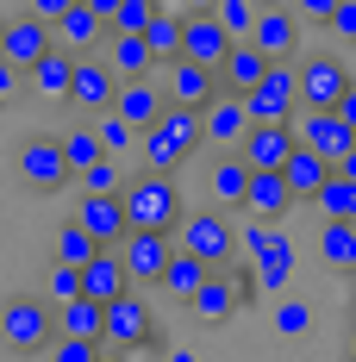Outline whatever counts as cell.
<instances>
[{
  "label": "cell",
  "mask_w": 356,
  "mask_h": 362,
  "mask_svg": "<svg viewBox=\"0 0 356 362\" xmlns=\"http://www.w3.org/2000/svg\"><path fill=\"white\" fill-rule=\"evenodd\" d=\"M69 75H75V50L69 44H50L32 69H25V81H32L38 100H69Z\"/></svg>",
  "instance_id": "obj_18"
},
{
  "label": "cell",
  "mask_w": 356,
  "mask_h": 362,
  "mask_svg": "<svg viewBox=\"0 0 356 362\" xmlns=\"http://www.w3.org/2000/svg\"><path fill=\"white\" fill-rule=\"evenodd\" d=\"M200 150H207V125H200L194 107H176V100L138 132V163L144 169H169V175H176L181 163L200 156Z\"/></svg>",
  "instance_id": "obj_1"
},
{
  "label": "cell",
  "mask_w": 356,
  "mask_h": 362,
  "mask_svg": "<svg viewBox=\"0 0 356 362\" xmlns=\"http://www.w3.org/2000/svg\"><path fill=\"white\" fill-rule=\"evenodd\" d=\"M331 169H338V175H344V181H356V144L344 150V156H338V163H331Z\"/></svg>",
  "instance_id": "obj_48"
},
{
  "label": "cell",
  "mask_w": 356,
  "mask_h": 362,
  "mask_svg": "<svg viewBox=\"0 0 356 362\" xmlns=\"http://www.w3.org/2000/svg\"><path fill=\"white\" fill-rule=\"evenodd\" d=\"M181 25H188V13H169V6H156V13L144 19V44H150L156 63H176L181 57Z\"/></svg>",
  "instance_id": "obj_27"
},
{
  "label": "cell",
  "mask_w": 356,
  "mask_h": 362,
  "mask_svg": "<svg viewBox=\"0 0 356 362\" xmlns=\"http://www.w3.org/2000/svg\"><path fill=\"white\" fill-rule=\"evenodd\" d=\"M50 337H57V306H50V300H38V293L0 300V344H6V350L38 356V350H50Z\"/></svg>",
  "instance_id": "obj_2"
},
{
  "label": "cell",
  "mask_w": 356,
  "mask_h": 362,
  "mask_svg": "<svg viewBox=\"0 0 356 362\" xmlns=\"http://www.w3.org/2000/svg\"><path fill=\"white\" fill-rule=\"evenodd\" d=\"M200 125H207V144L238 150V138L250 132V107H244V94H213V100L200 107Z\"/></svg>",
  "instance_id": "obj_16"
},
{
  "label": "cell",
  "mask_w": 356,
  "mask_h": 362,
  "mask_svg": "<svg viewBox=\"0 0 356 362\" xmlns=\"http://www.w3.org/2000/svg\"><path fill=\"white\" fill-rule=\"evenodd\" d=\"M244 187H250V163L238 156V150L207 169V194H213L219 206H238V213H244Z\"/></svg>",
  "instance_id": "obj_26"
},
{
  "label": "cell",
  "mask_w": 356,
  "mask_h": 362,
  "mask_svg": "<svg viewBox=\"0 0 356 362\" xmlns=\"http://www.w3.org/2000/svg\"><path fill=\"white\" fill-rule=\"evenodd\" d=\"M294 69H300V107H338V94L350 88V69L319 50V57H294Z\"/></svg>",
  "instance_id": "obj_13"
},
{
  "label": "cell",
  "mask_w": 356,
  "mask_h": 362,
  "mask_svg": "<svg viewBox=\"0 0 356 362\" xmlns=\"http://www.w3.org/2000/svg\"><path fill=\"white\" fill-rule=\"evenodd\" d=\"M350 356H356V331H350Z\"/></svg>",
  "instance_id": "obj_52"
},
{
  "label": "cell",
  "mask_w": 356,
  "mask_h": 362,
  "mask_svg": "<svg viewBox=\"0 0 356 362\" xmlns=\"http://www.w3.org/2000/svg\"><path fill=\"white\" fill-rule=\"evenodd\" d=\"M188 306H194V319H225V313L238 306V281H231V269H213V275L194 288Z\"/></svg>",
  "instance_id": "obj_28"
},
{
  "label": "cell",
  "mask_w": 356,
  "mask_h": 362,
  "mask_svg": "<svg viewBox=\"0 0 356 362\" xmlns=\"http://www.w3.org/2000/svg\"><path fill=\"white\" fill-rule=\"evenodd\" d=\"M350 218H356V200H350Z\"/></svg>",
  "instance_id": "obj_56"
},
{
  "label": "cell",
  "mask_w": 356,
  "mask_h": 362,
  "mask_svg": "<svg viewBox=\"0 0 356 362\" xmlns=\"http://www.w3.org/2000/svg\"><path fill=\"white\" fill-rule=\"evenodd\" d=\"M250 119H294L300 112V69L294 63H269L263 69V81L244 94Z\"/></svg>",
  "instance_id": "obj_9"
},
{
  "label": "cell",
  "mask_w": 356,
  "mask_h": 362,
  "mask_svg": "<svg viewBox=\"0 0 356 362\" xmlns=\"http://www.w3.org/2000/svg\"><path fill=\"white\" fill-rule=\"evenodd\" d=\"M350 200H356V181H344L338 169H331V175L319 181V194H313V206H319L325 218H344V213H350Z\"/></svg>",
  "instance_id": "obj_35"
},
{
  "label": "cell",
  "mask_w": 356,
  "mask_h": 362,
  "mask_svg": "<svg viewBox=\"0 0 356 362\" xmlns=\"http://www.w3.org/2000/svg\"><path fill=\"white\" fill-rule=\"evenodd\" d=\"M294 144H300L294 119H250V132L238 138V156H244L250 169H282Z\"/></svg>",
  "instance_id": "obj_10"
},
{
  "label": "cell",
  "mask_w": 356,
  "mask_h": 362,
  "mask_svg": "<svg viewBox=\"0 0 356 362\" xmlns=\"http://www.w3.org/2000/svg\"><path fill=\"white\" fill-rule=\"evenodd\" d=\"M125 213L132 225H156V231H176L181 225V187L169 169H138L125 181Z\"/></svg>",
  "instance_id": "obj_3"
},
{
  "label": "cell",
  "mask_w": 356,
  "mask_h": 362,
  "mask_svg": "<svg viewBox=\"0 0 356 362\" xmlns=\"http://www.w3.org/2000/svg\"><path fill=\"white\" fill-rule=\"evenodd\" d=\"M69 6H75V0H32V13H38V19H50V25H57Z\"/></svg>",
  "instance_id": "obj_47"
},
{
  "label": "cell",
  "mask_w": 356,
  "mask_h": 362,
  "mask_svg": "<svg viewBox=\"0 0 356 362\" xmlns=\"http://www.w3.org/2000/svg\"><path fill=\"white\" fill-rule=\"evenodd\" d=\"M231 281H238V300H256V293H263L256 269H244V262H231Z\"/></svg>",
  "instance_id": "obj_46"
},
{
  "label": "cell",
  "mask_w": 356,
  "mask_h": 362,
  "mask_svg": "<svg viewBox=\"0 0 356 362\" xmlns=\"http://www.w3.org/2000/svg\"><path fill=\"white\" fill-rule=\"evenodd\" d=\"M94 250H107V244H101V238H94L81 218H63V225H57V244H50V256H63V262H75V269H81Z\"/></svg>",
  "instance_id": "obj_31"
},
{
  "label": "cell",
  "mask_w": 356,
  "mask_h": 362,
  "mask_svg": "<svg viewBox=\"0 0 356 362\" xmlns=\"http://www.w3.org/2000/svg\"><path fill=\"white\" fill-rule=\"evenodd\" d=\"M75 181H81V194H125V163L119 156H94L88 169H75Z\"/></svg>",
  "instance_id": "obj_32"
},
{
  "label": "cell",
  "mask_w": 356,
  "mask_h": 362,
  "mask_svg": "<svg viewBox=\"0 0 356 362\" xmlns=\"http://www.w3.org/2000/svg\"><path fill=\"white\" fill-rule=\"evenodd\" d=\"M176 6H181V13H213L219 0H176Z\"/></svg>",
  "instance_id": "obj_50"
},
{
  "label": "cell",
  "mask_w": 356,
  "mask_h": 362,
  "mask_svg": "<svg viewBox=\"0 0 356 362\" xmlns=\"http://www.w3.org/2000/svg\"><path fill=\"white\" fill-rule=\"evenodd\" d=\"M176 244H181V250H194L200 262H213V269H231V262H238V231H231V218H225L219 200L207 206V213H181Z\"/></svg>",
  "instance_id": "obj_4"
},
{
  "label": "cell",
  "mask_w": 356,
  "mask_h": 362,
  "mask_svg": "<svg viewBox=\"0 0 356 362\" xmlns=\"http://www.w3.org/2000/svg\"><path fill=\"white\" fill-rule=\"evenodd\" d=\"M350 281H356V262H350Z\"/></svg>",
  "instance_id": "obj_55"
},
{
  "label": "cell",
  "mask_w": 356,
  "mask_h": 362,
  "mask_svg": "<svg viewBox=\"0 0 356 362\" xmlns=\"http://www.w3.org/2000/svg\"><path fill=\"white\" fill-rule=\"evenodd\" d=\"M81 293V269L75 262H63V256H50V275H44V300L50 306H63V300H75Z\"/></svg>",
  "instance_id": "obj_36"
},
{
  "label": "cell",
  "mask_w": 356,
  "mask_h": 362,
  "mask_svg": "<svg viewBox=\"0 0 356 362\" xmlns=\"http://www.w3.org/2000/svg\"><path fill=\"white\" fill-rule=\"evenodd\" d=\"M325 32L338 37V44H356V0H338V6H331V19H325Z\"/></svg>",
  "instance_id": "obj_43"
},
{
  "label": "cell",
  "mask_w": 356,
  "mask_h": 362,
  "mask_svg": "<svg viewBox=\"0 0 356 362\" xmlns=\"http://www.w3.org/2000/svg\"><path fill=\"white\" fill-rule=\"evenodd\" d=\"M19 181H25L32 194L69 187L75 169H69V156H63V138H25V144H19Z\"/></svg>",
  "instance_id": "obj_8"
},
{
  "label": "cell",
  "mask_w": 356,
  "mask_h": 362,
  "mask_svg": "<svg viewBox=\"0 0 356 362\" xmlns=\"http://www.w3.org/2000/svg\"><path fill=\"white\" fill-rule=\"evenodd\" d=\"M94 132H101V150H107V156H125V150L138 144V125H132V119H125V112H94Z\"/></svg>",
  "instance_id": "obj_34"
},
{
  "label": "cell",
  "mask_w": 356,
  "mask_h": 362,
  "mask_svg": "<svg viewBox=\"0 0 356 362\" xmlns=\"http://www.w3.org/2000/svg\"><path fill=\"white\" fill-rule=\"evenodd\" d=\"M163 0H119V13L107 19V32H144V19L156 13Z\"/></svg>",
  "instance_id": "obj_40"
},
{
  "label": "cell",
  "mask_w": 356,
  "mask_h": 362,
  "mask_svg": "<svg viewBox=\"0 0 356 362\" xmlns=\"http://www.w3.org/2000/svg\"><path fill=\"white\" fill-rule=\"evenodd\" d=\"M163 94H169L176 107H194V112H200L213 94H225V88H219V69L194 63V57H176V63H169V81H163Z\"/></svg>",
  "instance_id": "obj_15"
},
{
  "label": "cell",
  "mask_w": 356,
  "mask_h": 362,
  "mask_svg": "<svg viewBox=\"0 0 356 362\" xmlns=\"http://www.w3.org/2000/svg\"><path fill=\"white\" fill-rule=\"evenodd\" d=\"M19 88H25V69H19V63H6V57H0V107H6V100H13V94H19Z\"/></svg>",
  "instance_id": "obj_45"
},
{
  "label": "cell",
  "mask_w": 356,
  "mask_h": 362,
  "mask_svg": "<svg viewBox=\"0 0 356 362\" xmlns=\"http://www.w3.org/2000/svg\"><path fill=\"white\" fill-rule=\"evenodd\" d=\"M63 156H69V169H88L94 156H107V150H101V132H94V125H75V132H63Z\"/></svg>",
  "instance_id": "obj_37"
},
{
  "label": "cell",
  "mask_w": 356,
  "mask_h": 362,
  "mask_svg": "<svg viewBox=\"0 0 356 362\" xmlns=\"http://www.w3.org/2000/svg\"><path fill=\"white\" fill-rule=\"evenodd\" d=\"M263 69H269V57H263L250 37H231V57L219 63V88H225V94H250V88L263 81Z\"/></svg>",
  "instance_id": "obj_22"
},
{
  "label": "cell",
  "mask_w": 356,
  "mask_h": 362,
  "mask_svg": "<svg viewBox=\"0 0 356 362\" xmlns=\"http://www.w3.org/2000/svg\"><path fill=\"white\" fill-rule=\"evenodd\" d=\"M163 107H169V94H163L150 75H125V81H119V94H113V112H125L138 132H144V125H150Z\"/></svg>",
  "instance_id": "obj_19"
},
{
  "label": "cell",
  "mask_w": 356,
  "mask_h": 362,
  "mask_svg": "<svg viewBox=\"0 0 356 362\" xmlns=\"http://www.w3.org/2000/svg\"><path fill=\"white\" fill-rule=\"evenodd\" d=\"M107 350H156V325H150V306L138 293H113L107 300V331H101Z\"/></svg>",
  "instance_id": "obj_5"
},
{
  "label": "cell",
  "mask_w": 356,
  "mask_h": 362,
  "mask_svg": "<svg viewBox=\"0 0 356 362\" xmlns=\"http://www.w3.org/2000/svg\"><path fill=\"white\" fill-rule=\"evenodd\" d=\"M88 6H94L101 19H113V13H119V0H88Z\"/></svg>",
  "instance_id": "obj_51"
},
{
  "label": "cell",
  "mask_w": 356,
  "mask_h": 362,
  "mask_svg": "<svg viewBox=\"0 0 356 362\" xmlns=\"http://www.w3.org/2000/svg\"><path fill=\"white\" fill-rule=\"evenodd\" d=\"M57 44H69L75 57H88L94 44H107V19H101V13H94L88 0H75L69 13L57 19Z\"/></svg>",
  "instance_id": "obj_24"
},
{
  "label": "cell",
  "mask_w": 356,
  "mask_h": 362,
  "mask_svg": "<svg viewBox=\"0 0 356 362\" xmlns=\"http://www.w3.org/2000/svg\"><path fill=\"white\" fill-rule=\"evenodd\" d=\"M338 112H344V119H350V125H356V81H350V88H344V94H338Z\"/></svg>",
  "instance_id": "obj_49"
},
{
  "label": "cell",
  "mask_w": 356,
  "mask_h": 362,
  "mask_svg": "<svg viewBox=\"0 0 356 362\" xmlns=\"http://www.w3.org/2000/svg\"><path fill=\"white\" fill-rule=\"evenodd\" d=\"M50 356L57 362H94L101 356V337H69V331H57V337H50Z\"/></svg>",
  "instance_id": "obj_38"
},
{
  "label": "cell",
  "mask_w": 356,
  "mask_h": 362,
  "mask_svg": "<svg viewBox=\"0 0 356 362\" xmlns=\"http://www.w3.org/2000/svg\"><path fill=\"white\" fill-rule=\"evenodd\" d=\"M287 275H294V244H287L282 231H275V244L256 256V281H263L269 293H282V288H287Z\"/></svg>",
  "instance_id": "obj_33"
},
{
  "label": "cell",
  "mask_w": 356,
  "mask_h": 362,
  "mask_svg": "<svg viewBox=\"0 0 356 362\" xmlns=\"http://www.w3.org/2000/svg\"><path fill=\"white\" fill-rule=\"evenodd\" d=\"M319 256L331 262V269H350L356 262V218H325V231H319Z\"/></svg>",
  "instance_id": "obj_30"
},
{
  "label": "cell",
  "mask_w": 356,
  "mask_h": 362,
  "mask_svg": "<svg viewBox=\"0 0 356 362\" xmlns=\"http://www.w3.org/2000/svg\"><path fill=\"white\" fill-rule=\"evenodd\" d=\"M256 6H263V0H219L213 13L225 19V32H231V37H250V25H256Z\"/></svg>",
  "instance_id": "obj_39"
},
{
  "label": "cell",
  "mask_w": 356,
  "mask_h": 362,
  "mask_svg": "<svg viewBox=\"0 0 356 362\" xmlns=\"http://www.w3.org/2000/svg\"><path fill=\"white\" fill-rule=\"evenodd\" d=\"M125 269H132V288H150V281H163V269H169V256H176V231H156V225H132L125 231Z\"/></svg>",
  "instance_id": "obj_6"
},
{
  "label": "cell",
  "mask_w": 356,
  "mask_h": 362,
  "mask_svg": "<svg viewBox=\"0 0 356 362\" xmlns=\"http://www.w3.org/2000/svg\"><path fill=\"white\" fill-rule=\"evenodd\" d=\"M181 57H194V63L219 69V63L231 57V32H225V19H219V13H188V25H181Z\"/></svg>",
  "instance_id": "obj_14"
},
{
  "label": "cell",
  "mask_w": 356,
  "mask_h": 362,
  "mask_svg": "<svg viewBox=\"0 0 356 362\" xmlns=\"http://www.w3.org/2000/svg\"><path fill=\"white\" fill-rule=\"evenodd\" d=\"M287 206H294V194H287V175H282V169H250L244 213L250 218H282Z\"/></svg>",
  "instance_id": "obj_21"
},
{
  "label": "cell",
  "mask_w": 356,
  "mask_h": 362,
  "mask_svg": "<svg viewBox=\"0 0 356 362\" xmlns=\"http://www.w3.org/2000/svg\"><path fill=\"white\" fill-rule=\"evenodd\" d=\"M50 44H57V25H50V19H38L32 6H25V13H6V32H0V57H6V63L32 69Z\"/></svg>",
  "instance_id": "obj_11"
},
{
  "label": "cell",
  "mask_w": 356,
  "mask_h": 362,
  "mask_svg": "<svg viewBox=\"0 0 356 362\" xmlns=\"http://www.w3.org/2000/svg\"><path fill=\"white\" fill-rule=\"evenodd\" d=\"M0 32H6V13H0Z\"/></svg>",
  "instance_id": "obj_53"
},
{
  "label": "cell",
  "mask_w": 356,
  "mask_h": 362,
  "mask_svg": "<svg viewBox=\"0 0 356 362\" xmlns=\"http://www.w3.org/2000/svg\"><path fill=\"white\" fill-rule=\"evenodd\" d=\"M250 44H256L269 63H294V57H300V13L282 6V0H263V6H256V25H250Z\"/></svg>",
  "instance_id": "obj_7"
},
{
  "label": "cell",
  "mask_w": 356,
  "mask_h": 362,
  "mask_svg": "<svg viewBox=\"0 0 356 362\" xmlns=\"http://www.w3.org/2000/svg\"><path fill=\"white\" fill-rule=\"evenodd\" d=\"M207 275H213V262H200L194 250H181V244H176V256H169V269H163V281H156V288H169L176 300H194V288H200Z\"/></svg>",
  "instance_id": "obj_29"
},
{
  "label": "cell",
  "mask_w": 356,
  "mask_h": 362,
  "mask_svg": "<svg viewBox=\"0 0 356 362\" xmlns=\"http://www.w3.org/2000/svg\"><path fill=\"white\" fill-rule=\"evenodd\" d=\"M306 325H313V306H306V300H282L275 331H282V337H306Z\"/></svg>",
  "instance_id": "obj_42"
},
{
  "label": "cell",
  "mask_w": 356,
  "mask_h": 362,
  "mask_svg": "<svg viewBox=\"0 0 356 362\" xmlns=\"http://www.w3.org/2000/svg\"><path fill=\"white\" fill-rule=\"evenodd\" d=\"M81 225L101 238V244H125V231H132V213H125V194H81Z\"/></svg>",
  "instance_id": "obj_17"
},
{
  "label": "cell",
  "mask_w": 356,
  "mask_h": 362,
  "mask_svg": "<svg viewBox=\"0 0 356 362\" xmlns=\"http://www.w3.org/2000/svg\"><path fill=\"white\" fill-rule=\"evenodd\" d=\"M101 57L119 69V81H125V75H150V63H156V57H150V44H144V32H107Z\"/></svg>",
  "instance_id": "obj_25"
},
{
  "label": "cell",
  "mask_w": 356,
  "mask_h": 362,
  "mask_svg": "<svg viewBox=\"0 0 356 362\" xmlns=\"http://www.w3.org/2000/svg\"><path fill=\"white\" fill-rule=\"evenodd\" d=\"M113 94H119V69L107 57H75V75H69V107L75 112H107Z\"/></svg>",
  "instance_id": "obj_12"
},
{
  "label": "cell",
  "mask_w": 356,
  "mask_h": 362,
  "mask_svg": "<svg viewBox=\"0 0 356 362\" xmlns=\"http://www.w3.org/2000/svg\"><path fill=\"white\" fill-rule=\"evenodd\" d=\"M132 288V269H125V256H119V244L113 250H94L88 262H81V293H94V300H113V293Z\"/></svg>",
  "instance_id": "obj_20"
},
{
  "label": "cell",
  "mask_w": 356,
  "mask_h": 362,
  "mask_svg": "<svg viewBox=\"0 0 356 362\" xmlns=\"http://www.w3.org/2000/svg\"><path fill=\"white\" fill-rule=\"evenodd\" d=\"M287 6H294V13H300V25H325V19H331V6H338V0H287Z\"/></svg>",
  "instance_id": "obj_44"
},
{
  "label": "cell",
  "mask_w": 356,
  "mask_h": 362,
  "mask_svg": "<svg viewBox=\"0 0 356 362\" xmlns=\"http://www.w3.org/2000/svg\"><path fill=\"white\" fill-rule=\"evenodd\" d=\"M269 244H275V218H250L244 231H238V256H250V262L269 250Z\"/></svg>",
  "instance_id": "obj_41"
},
{
  "label": "cell",
  "mask_w": 356,
  "mask_h": 362,
  "mask_svg": "<svg viewBox=\"0 0 356 362\" xmlns=\"http://www.w3.org/2000/svg\"><path fill=\"white\" fill-rule=\"evenodd\" d=\"M282 175H287V194H294V200H313L319 181L331 175V156L313 150V144H294V150H287V163H282Z\"/></svg>",
  "instance_id": "obj_23"
},
{
  "label": "cell",
  "mask_w": 356,
  "mask_h": 362,
  "mask_svg": "<svg viewBox=\"0 0 356 362\" xmlns=\"http://www.w3.org/2000/svg\"><path fill=\"white\" fill-rule=\"evenodd\" d=\"M350 313H356V293H350Z\"/></svg>",
  "instance_id": "obj_54"
}]
</instances>
